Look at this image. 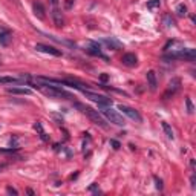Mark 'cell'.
<instances>
[{
    "label": "cell",
    "instance_id": "25",
    "mask_svg": "<svg viewBox=\"0 0 196 196\" xmlns=\"http://www.w3.org/2000/svg\"><path fill=\"white\" fill-rule=\"evenodd\" d=\"M6 192H8L9 195H14V196L19 195V192H17V190H15L14 187H11V186H8V187H6Z\"/></svg>",
    "mask_w": 196,
    "mask_h": 196
},
{
    "label": "cell",
    "instance_id": "26",
    "mask_svg": "<svg viewBox=\"0 0 196 196\" xmlns=\"http://www.w3.org/2000/svg\"><path fill=\"white\" fill-rule=\"evenodd\" d=\"M74 2H75V0H65V8H66V9H72Z\"/></svg>",
    "mask_w": 196,
    "mask_h": 196
},
{
    "label": "cell",
    "instance_id": "20",
    "mask_svg": "<svg viewBox=\"0 0 196 196\" xmlns=\"http://www.w3.org/2000/svg\"><path fill=\"white\" fill-rule=\"evenodd\" d=\"M162 22H164V25H165L167 28H170V26H173V25H175V22H173V19H172V15H170V14H165V15H164V19H162Z\"/></svg>",
    "mask_w": 196,
    "mask_h": 196
},
{
    "label": "cell",
    "instance_id": "4",
    "mask_svg": "<svg viewBox=\"0 0 196 196\" xmlns=\"http://www.w3.org/2000/svg\"><path fill=\"white\" fill-rule=\"evenodd\" d=\"M98 107L101 109L103 115L107 118L111 123H114L115 126H124V124H126V119L123 118L121 114H118V111H114V109L109 107V106H98Z\"/></svg>",
    "mask_w": 196,
    "mask_h": 196
},
{
    "label": "cell",
    "instance_id": "23",
    "mask_svg": "<svg viewBox=\"0 0 196 196\" xmlns=\"http://www.w3.org/2000/svg\"><path fill=\"white\" fill-rule=\"evenodd\" d=\"M159 3H161V0H150V2H147V8L149 9H155L156 6H159Z\"/></svg>",
    "mask_w": 196,
    "mask_h": 196
},
{
    "label": "cell",
    "instance_id": "2",
    "mask_svg": "<svg viewBox=\"0 0 196 196\" xmlns=\"http://www.w3.org/2000/svg\"><path fill=\"white\" fill-rule=\"evenodd\" d=\"M34 87H39L44 95H48V97H51V98H65V100H72V98H74L69 92L63 90L61 87H58V86H51V84H48V83H44V84H37V86H34Z\"/></svg>",
    "mask_w": 196,
    "mask_h": 196
},
{
    "label": "cell",
    "instance_id": "24",
    "mask_svg": "<svg viewBox=\"0 0 196 196\" xmlns=\"http://www.w3.org/2000/svg\"><path fill=\"white\" fill-rule=\"evenodd\" d=\"M153 181H155V187L158 190H162V179H159L158 176H153Z\"/></svg>",
    "mask_w": 196,
    "mask_h": 196
},
{
    "label": "cell",
    "instance_id": "12",
    "mask_svg": "<svg viewBox=\"0 0 196 196\" xmlns=\"http://www.w3.org/2000/svg\"><path fill=\"white\" fill-rule=\"evenodd\" d=\"M121 61H123L124 66H129V68H133V66L138 65V58H136V55H135V54H130V52L124 54L123 58H121Z\"/></svg>",
    "mask_w": 196,
    "mask_h": 196
},
{
    "label": "cell",
    "instance_id": "31",
    "mask_svg": "<svg viewBox=\"0 0 196 196\" xmlns=\"http://www.w3.org/2000/svg\"><path fill=\"white\" fill-rule=\"evenodd\" d=\"M49 2H51L52 6H54V5H58V0H49Z\"/></svg>",
    "mask_w": 196,
    "mask_h": 196
},
{
    "label": "cell",
    "instance_id": "9",
    "mask_svg": "<svg viewBox=\"0 0 196 196\" xmlns=\"http://www.w3.org/2000/svg\"><path fill=\"white\" fill-rule=\"evenodd\" d=\"M87 54H90V55H94V57H100V58H103V60H106V61H109V58L100 51V44L97 43V41H89V48H86L84 49Z\"/></svg>",
    "mask_w": 196,
    "mask_h": 196
},
{
    "label": "cell",
    "instance_id": "8",
    "mask_svg": "<svg viewBox=\"0 0 196 196\" xmlns=\"http://www.w3.org/2000/svg\"><path fill=\"white\" fill-rule=\"evenodd\" d=\"M51 15H52V20H54V25L57 28H61L65 25V19H63V12L61 9L58 8V5H54L52 9H51Z\"/></svg>",
    "mask_w": 196,
    "mask_h": 196
},
{
    "label": "cell",
    "instance_id": "27",
    "mask_svg": "<svg viewBox=\"0 0 196 196\" xmlns=\"http://www.w3.org/2000/svg\"><path fill=\"white\" fill-rule=\"evenodd\" d=\"M111 146H112V147H114V149H115V150H118V149H119V147H121V144H119V143H118L117 140H111Z\"/></svg>",
    "mask_w": 196,
    "mask_h": 196
},
{
    "label": "cell",
    "instance_id": "6",
    "mask_svg": "<svg viewBox=\"0 0 196 196\" xmlns=\"http://www.w3.org/2000/svg\"><path fill=\"white\" fill-rule=\"evenodd\" d=\"M181 78H178V77H175V78H172L169 81V84H167V89H165V92H164V95H162V98L164 100H167V98H170V97H173L179 89H181Z\"/></svg>",
    "mask_w": 196,
    "mask_h": 196
},
{
    "label": "cell",
    "instance_id": "5",
    "mask_svg": "<svg viewBox=\"0 0 196 196\" xmlns=\"http://www.w3.org/2000/svg\"><path fill=\"white\" fill-rule=\"evenodd\" d=\"M81 92L86 95V98H89V100L95 101L98 106H111V104H112V100H111V98H107V97H104V95H100V94H94V92H90V90H86V89H83Z\"/></svg>",
    "mask_w": 196,
    "mask_h": 196
},
{
    "label": "cell",
    "instance_id": "17",
    "mask_svg": "<svg viewBox=\"0 0 196 196\" xmlns=\"http://www.w3.org/2000/svg\"><path fill=\"white\" fill-rule=\"evenodd\" d=\"M19 83H25V80L15 78V77H0V84H19Z\"/></svg>",
    "mask_w": 196,
    "mask_h": 196
},
{
    "label": "cell",
    "instance_id": "19",
    "mask_svg": "<svg viewBox=\"0 0 196 196\" xmlns=\"http://www.w3.org/2000/svg\"><path fill=\"white\" fill-rule=\"evenodd\" d=\"M161 126H162V130H164L165 136H167L169 140H173V138H175V135H173V130H172V127L169 126V123L162 121V123H161Z\"/></svg>",
    "mask_w": 196,
    "mask_h": 196
},
{
    "label": "cell",
    "instance_id": "32",
    "mask_svg": "<svg viewBox=\"0 0 196 196\" xmlns=\"http://www.w3.org/2000/svg\"><path fill=\"white\" fill-rule=\"evenodd\" d=\"M26 193H28V195H31V196H34V192H32L31 189H28V190H26Z\"/></svg>",
    "mask_w": 196,
    "mask_h": 196
},
{
    "label": "cell",
    "instance_id": "30",
    "mask_svg": "<svg viewBox=\"0 0 196 196\" xmlns=\"http://www.w3.org/2000/svg\"><path fill=\"white\" fill-rule=\"evenodd\" d=\"M190 182H192V187H193V189H195V182H196V178H195V175H192V178H190Z\"/></svg>",
    "mask_w": 196,
    "mask_h": 196
},
{
    "label": "cell",
    "instance_id": "18",
    "mask_svg": "<svg viewBox=\"0 0 196 196\" xmlns=\"http://www.w3.org/2000/svg\"><path fill=\"white\" fill-rule=\"evenodd\" d=\"M34 129H35V130L39 132L40 138H41V140H43L44 143H48V141H49V136H48V135H46V132L43 130V126H41V123H40V121H37V123L34 124Z\"/></svg>",
    "mask_w": 196,
    "mask_h": 196
},
{
    "label": "cell",
    "instance_id": "7",
    "mask_svg": "<svg viewBox=\"0 0 196 196\" xmlns=\"http://www.w3.org/2000/svg\"><path fill=\"white\" fill-rule=\"evenodd\" d=\"M118 111H121L124 115H127L130 119H133V121H136V123H143V117L140 115V112H138L136 109H132V107H129V106L119 104V106H118Z\"/></svg>",
    "mask_w": 196,
    "mask_h": 196
},
{
    "label": "cell",
    "instance_id": "29",
    "mask_svg": "<svg viewBox=\"0 0 196 196\" xmlns=\"http://www.w3.org/2000/svg\"><path fill=\"white\" fill-rule=\"evenodd\" d=\"M100 80L104 83V81H107V80H109V75H107V74H101V75H100Z\"/></svg>",
    "mask_w": 196,
    "mask_h": 196
},
{
    "label": "cell",
    "instance_id": "22",
    "mask_svg": "<svg viewBox=\"0 0 196 196\" xmlns=\"http://www.w3.org/2000/svg\"><path fill=\"white\" fill-rule=\"evenodd\" d=\"M186 104H187V112L192 115V114L195 112V107H193V103H192V100H190L189 97L186 98Z\"/></svg>",
    "mask_w": 196,
    "mask_h": 196
},
{
    "label": "cell",
    "instance_id": "13",
    "mask_svg": "<svg viewBox=\"0 0 196 196\" xmlns=\"http://www.w3.org/2000/svg\"><path fill=\"white\" fill-rule=\"evenodd\" d=\"M103 43H104L107 48L114 49V51H118V49H121V48H123V43H121V41H118L115 37H106V39H103Z\"/></svg>",
    "mask_w": 196,
    "mask_h": 196
},
{
    "label": "cell",
    "instance_id": "14",
    "mask_svg": "<svg viewBox=\"0 0 196 196\" xmlns=\"http://www.w3.org/2000/svg\"><path fill=\"white\" fill-rule=\"evenodd\" d=\"M6 92L12 95H31L32 94V90L28 87H8Z\"/></svg>",
    "mask_w": 196,
    "mask_h": 196
},
{
    "label": "cell",
    "instance_id": "1",
    "mask_svg": "<svg viewBox=\"0 0 196 196\" xmlns=\"http://www.w3.org/2000/svg\"><path fill=\"white\" fill-rule=\"evenodd\" d=\"M74 106L78 109L81 114H84L94 124H97V126H100V127H103V129L107 127L106 119L98 114V111H95V109H92V107H89V106H86V104H81V103H74Z\"/></svg>",
    "mask_w": 196,
    "mask_h": 196
},
{
    "label": "cell",
    "instance_id": "16",
    "mask_svg": "<svg viewBox=\"0 0 196 196\" xmlns=\"http://www.w3.org/2000/svg\"><path fill=\"white\" fill-rule=\"evenodd\" d=\"M11 40H12V35H11V32L8 31V29H0V44L2 46H8L9 43H11Z\"/></svg>",
    "mask_w": 196,
    "mask_h": 196
},
{
    "label": "cell",
    "instance_id": "10",
    "mask_svg": "<svg viewBox=\"0 0 196 196\" xmlns=\"http://www.w3.org/2000/svg\"><path fill=\"white\" fill-rule=\"evenodd\" d=\"M35 49L40 51V52H44V54H51V55H55V57H61V51H60V49H55V48L48 46V44L37 43V44H35Z\"/></svg>",
    "mask_w": 196,
    "mask_h": 196
},
{
    "label": "cell",
    "instance_id": "21",
    "mask_svg": "<svg viewBox=\"0 0 196 196\" xmlns=\"http://www.w3.org/2000/svg\"><path fill=\"white\" fill-rule=\"evenodd\" d=\"M176 12H178V15H186V14H187V6H186L184 3L178 5V6H176Z\"/></svg>",
    "mask_w": 196,
    "mask_h": 196
},
{
    "label": "cell",
    "instance_id": "28",
    "mask_svg": "<svg viewBox=\"0 0 196 196\" xmlns=\"http://www.w3.org/2000/svg\"><path fill=\"white\" fill-rule=\"evenodd\" d=\"M97 187H98V184H92V186L89 187V190H90V192H97V193H101L100 190H97Z\"/></svg>",
    "mask_w": 196,
    "mask_h": 196
},
{
    "label": "cell",
    "instance_id": "15",
    "mask_svg": "<svg viewBox=\"0 0 196 196\" xmlns=\"http://www.w3.org/2000/svg\"><path fill=\"white\" fill-rule=\"evenodd\" d=\"M32 9H34V14L39 17L40 20H43L44 19V6L41 5V2H39V0H35L34 3H32Z\"/></svg>",
    "mask_w": 196,
    "mask_h": 196
},
{
    "label": "cell",
    "instance_id": "11",
    "mask_svg": "<svg viewBox=\"0 0 196 196\" xmlns=\"http://www.w3.org/2000/svg\"><path fill=\"white\" fill-rule=\"evenodd\" d=\"M146 78H147V86H149V89H150L152 92H155L156 87H158V78H156L155 71H147Z\"/></svg>",
    "mask_w": 196,
    "mask_h": 196
},
{
    "label": "cell",
    "instance_id": "3",
    "mask_svg": "<svg viewBox=\"0 0 196 196\" xmlns=\"http://www.w3.org/2000/svg\"><path fill=\"white\" fill-rule=\"evenodd\" d=\"M162 60H186V61H195L196 60V49L193 48H187V49H178L173 51L170 54H165L162 57Z\"/></svg>",
    "mask_w": 196,
    "mask_h": 196
}]
</instances>
